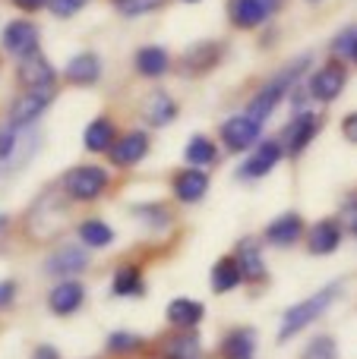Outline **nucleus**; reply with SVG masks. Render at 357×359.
<instances>
[{"instance_id":"f257e3e1","label":"nucleus","mask_w":357,"mask_h":359,"mask_svg":"<svg viewBox=\"0 0 357 359\" xmlns=\"http://www.w3.org/2000/svg\"><path fill=\"white\" fill-rule=\"evenodd\" d=\"M307 63H310V57L304 54V57H297L294 63H288L278 76H272V79L257 92V98L247 104V114H250L253 120H259V123H266V120L272 117V111L278 107V101H282L285 95L294 88V82L301 79V73L307 69Z\"/></svg>"},{"instance_id":"f03ea898","label":"nucleus","mask_w":357,"mask_h":359,"mask_svg":"<svg viewBox=\"0 0 357 359\" xmlns=\"http://www.w3.org/2000/svg\"><path fill=\"white\" fill-rule=\"evenodd\" d=\"M339 293H342V284L335 280V284L323 287L320 293H313L310 299H304V303L291 306V309L285 312V318H282V328H278V344L291 341V337L301 334L304 328H310V325H313L316 318H320L323 312H326L329 306L335 303V299H339Z\"/></svg>"},{"instance_id":"7ed1b4c3","label":"nucleus","mask_w":357,"mask_h":359,"mask_svg":"<svg viewBox=\"0 0 357 359\" xmlns=\"http://www.w3.org/2000/svg\"><path fill=\"white\" fill-rule=\"evenodd\" d=\"M67 221V205L57 198V192H44L41 198H38L35 205H32V211H29V233L35 236H54L57 230H60V224Z\"/></svg>"},{"instance_id":"20e7f679","label":"nucleus","mask_w":357,"mask_h":359,"mask_svg":"<svg viewBox=\"0 0 357 359\" xmlns=\"http://www.w3.org/2000/svg\"><path fill=\"white\" fill-rule=\"evenodd\" d=\"M105 186H108V174L101 168H95V164H79V168H73L63 177V189L73 198H82V202L101 196Z\"/></svg>"},{"instance_id":"39448f33","label":"nucleus","mask_w":357,"mask_h":359,"mask_svg":"<svg viewBox=\"0 0 357 359\" xmlns=\"http://www.w3.org/2000/svg\"><path fill=\"white\" fill-rule=\"evenodd\" d=\"M259 130H263V123L253 120L250 114L244 111V114H238V117L221 123V142H225L231 151H247L253 142H259Z\"/></svg>"},{"instance_id":"423d86ee","label":"nucleus","mask_w":357,"mask_h":359,"mask_svg":"<svg viewBox=\"0 0 357 359\" xmlns=\"http://www.w3.org/2000/svg\"><path fill=\"white\" fill-rule=\"evenodd\" d=\"M51 98H54L51 88H29L25 95H19L10 107V126H32L51 104Z\"/></svg>"},{"instance_id":"0eeeda50","label":"nucleus","mask_w":357,"mask_h":359,"mask_svg":"<svg viewBox=\"0 0 357 359\" xmlns=\"http://www.w3.org/2000/svg\"><path fill=\"white\" fill-rule=\"evenodd\" d=\"M345 79H348L345 67L339 60H332L310 76V95L316 101H335L342 95V88H345Z\"/></svg>"},{"instance_id":"6e6552de","label":"nucleus","mask_w":357,"mask_h":359,"mask_svg":"<svg viewBox=\"0 0 357 359\" xmlns=\"http://www.w3.org/2000/svg\"><path fill=\"white\" fill-rule=\"evenodd\" d=\"M4 48L16 57H29L38 50V29L25 19H16L4 29Z\"/></svg>"},{"instance_id":"1a4fd4ad","label":"nucleus","mask_w":357,"mask_h":359,"mask_svg":"<svg viewBox=\"0 0 357 359\" xmlns=\"http://www.w3.org/2000/svg\"><path fill=\"white\" fill-rule=\"evenodd\" d=\"M19 82L25 88H51L54 86V67L38 50L29 57H19Z\"/></svg>"},{"instance_id":"9d476101","label":"nucleus","mask_w":357,"mask_h":359,"mask_svg":"<svg viewBox=\"0 0 357 359\" xmlns=\"http://www.w3.org/2000/svg\"><path fill=\"white\" fill-rule=\"evenodd\" d=\"M316 130H320V117L316 114H297L288 123V130H285V145H288L291 155H301L316 139Z\"/></svg>"},{"instance_id":"9b49d317","label":"nucleus","mask_w":357,"mask_h":359,"mask_svg":"<svg viewBox=\"0 0 357 359\" xmlns=\"http://www.w3.org/2000/svg\"><path fill=\"white\" fill-rule=\"evenodd\" d=\"M269 13L272 6L266 0H228V16L238 29H257Z\"/></svg>"},{"instance_id":"f8f14e48","label":"nucleus","mask_w":357,"mask_h":359,"mask_svg":"<svg viewBox=\"0 0 357 359\" xmlns=\"http://www.w3.org/2000/svg\"><path fill=\"white\" fill-rule=\"evenodd\" d=\"M301 236H304V221H301V215H294V211L278 215L275 221L266 227V240H269L272 246H291V243H297Z\"/></svg>"},{"instance_id":"ddd939ff","label":"nucleus","mask_w":357,"mask_h":359,"mask_svg":"<svg viewBox=\"0 0 357 359\" xmlns=\"http://www.w3.org/2000/svg\"><path fill=\"white\" fill-rule=\"evenodd\" d=\"M278 161H282V145H278L275 139H269V142H263L257 151H253V158H247V164L240 168V174L250 177V180H259V177L269 174Z\"/></svg>"},{"instance_id":"4468645a","label":"nucleus","mask_w":357,"mask_h":359,"mask_svg":"<svg viewBox=\"0 0 357 359\" xmlns=\"http://www.w3.org/2000/svg\"><path fill=\"white\" fill-rule=\"evenodd\" d=\"M145 151H149V136H145V133H126L124 139H117V142L111 145V161L120 164V168H130Z\"/></svg>"},{"instance_id":"2eb2a0df","label":"nucleus","mask_w":357,"mask_h":359,"mask_svg":"<svg viewBox=\"0 0 357 359\" xmlns=\"http://www.w3.org/2000/svg\"><path fill=\"white\" fill-rule=\"evenodd\" d=\"M82 297H86V293H82L79 280H60V284L51 290L48 306L54 316H70V312H76L82 306Z\"/></svg>"},{"instance_id":"dca6fc26","label":"nucleus","mask_w":357,"mask_h":359,"mask_svg":"<svg viewBox=\"0 0 357 359\" xmlns=\"http://www.w3.org/2000/svg\"><path fill=\"white\" fill-rule=\"evenodd\" d=\"M89 268V255L82 252L79 246H63L57 249L54 255L48 259V271L51 274H76V271H86Z\"/></svg>"},{"instance_id":"f3484780","label":"nucleus","mask_w":357,"mask_h":359,"mask_svg":"<svg viewBox=\"0 0 357 359\" xmlns=\"http://www.w3.org/2000/svg\"><path fill=\"white\" fill-rule=\"evenodd\" d=\"M206 189H209V177L196 168L174 177V196L181 198V202H200V198L206 196Z\"/></svg>"},{"instance_id":"a211bd4d","label":"nucleus","mask_w":357,"mask_h":359,"mask_svg":"<svg viewBox=\"0 0 357 359\" xmlns=\"http://www.w3.org/2000/svg\"><path fill=\"white\" fill-rule=\"evenodd\" d=\"M342 243V224L339 221H320L310 230V252L313 255H329L335 252Z\"/></svg>"},{"instance_id":"6ab92c4d","label":"nucleus","mask_w":357,"mask_h":359,"mask_svg":"<svg viewBox=\"0 0 357 359\" xmlns=\"http://www.w3.org/2000/svg\"><path fill=\"white\" fill-rule=\"evenodd\" d=\"M143 114H145V120H149L152 126H164V123H171V120L177 117V104H174L171 95L152 92L149 98H145V104H143Z\"/></svg>"},{"instance_id":"aec40b11","label":"nucleus","mask_w":357,"mask_h":359,"mask_svg":"<svg viewBox=\"0 0 357 359\" xmlns=\"http://www.w3.org/2000/svg\"><path fill=\"white\" fill-rule=\"evenodd\" d=\"M219 63V44L215 41H200L183 54V69L187 73H206Z\"/></svg>"},{"instance_id":"412c9836","label":"nucleus","mask_w":357,"mask_h":359,"mask_svg":"<svg viewBox=\"0 0 357 359\" xmlns=\"http://www.w3.org/2000/svg\"><path fill=\"white\" fill-rule=\"evenodd\" d=\"M253 350H257V334L250 328H238L225 337L221 344V356L225 359H253Z\"/></svg>"},{"instance_id":"4be33fe9","label":"nucleus","mask_w":357,"mask_h":359,"mask_svg":"<svg viewBox=\"0 0 357 359\" xmlns=\"http://www.w3.org/2000/svg\"><path fill=\"white\" fill-rule=\"evenodd\" d=\"M101 76V60L95 54H76L73 60L67 63V79L76 82V86H89Z\"/></svg>"},{"instance_id":"5701e85b","label":"nucleus","mask_w":357,"mask_h":359,"mask_svg":"<svg viewBox=\"0 0 357 359\" xmlns=\"http://www.w3.org/2000/svg\"><path fill=\"white\" fill-rule=\"evenodd\" d=\"M240 280H244V271H240L238 259H231V255H225V259H221L219 265L212 268V290H215V293L234 290Z\"/></svg>"},{"instance_id":"b1692460","label":"nucleus","mask_w":357,"mask_h":359,"mask_svg":"<svg viewBox=\"0 0 357 359\" xmlns=\"http://www.w3.org/2000/svg\"><path fill=\"white\" fill-rule=\"evenodd\" d=\"M238 265H240V271H244L247 280H263L266 278V262H263V255H259V246L253 240L240 243Z\"/></svg>"},{"instance_id":"393cba45","label":"nucleus","mask_w":357,"mask_h":359,"mask_svg":"<svg viewBox=\"0 0 357 359\" xmlns=\"http://www.w3.org/2000/svg\"><path fill=\"white\" fill-rule=\"evenodd\" d=\"M168 318L177 328H193L202 318V303L200 299H171L168 306Z\"/></svg>"},{"instance_id":"a878e982","label":"nucleus","mask_w":357,"mask_h":359,"mask_svg":"<svg viewBox=\"0 0 357 359\" xmlns=\"http://www.w3.org/2000/svg\"><path fill=\"white\" fill-rule=\"evenodd\" d=\"M82 142H86L89 151H108L114 145V126H111V120H105V117L92 120V123L86 126V136H82Z\"/></svg>"},{"instance_id":"bb28decb","label":"nucleus","mask_w":357,"mask_h":359,"mask_svg":"<svg viewBox=\"0 0 357 359\" xmlns=\"http://www.w3.org/2000/svg\"><path fill=\"white\" fill-rule=\"evenodd\" d=\"M183 158H187L190 168H202V164H215L219 161V149L215 142H209L206 136H193L183 149Z\"/></svg>"},{"instance_id":"cd10ccee","label":"nucleus","mask_w":357,"mask_h":359,"mask_svg":"<svg viewBox=\"0 0 357 359\" xmlns=\"http://www.w3.org/2000/svg\"><path fill=\"white\" fill-rule=\"evenodd\" d=\"M136 69L143 76H162L168 69V54L164 48H143L136 50Z\"/></svg>"},{"instance_id":"c85d7f7f","label":"nucleus","mask_w":357,"mask_h":359,"mask_svg":"<svg viewBox=\"0 0 357 359\" xmlns=\"http://www.w3.org/2000/svg\"><path fill=\"white\" fill-rule=\"evenodd\" d=\"M164 356L168 359H200V337H196L193 331L171 337L168 347H164Z\"/></svg>"},{"instance_id":"c756f323","label":"nucleus","mask_w":357,"mask_h":359,"mask_svg":"<svg viewBox=\"0 0 357 359\" xmlns=\"http://www.w3.org/2000/svg\"><path fill=\"white\" fill-rule=\"evenodd\" d=\"M35 145H38V136H35V133H32V130H22V133L16 136V145H13V155L6 158L4 164H6V168H22V164L32 158Z\"/></svg>"},{"instance_id":"7c9ffc66","label":"nucleus","mask_w":357,"mask_h":359,"mask_svg":"<svg viewBox=\"0 0 357 359\" xmlns=\"http://www.w3.org/2000/svg\"><path fill=\"white\" fill-rule=\"evenodd\" d=\"M79 236L86 246H108L114 240V230L101 221H82L79 224Z\"/></svg>"},{"instance_id":"2f4dec72","label":"nucleus","mask_w":357,"mask_h":359,"mask_svg":"<svg viewBox=\"0 0 357 359\" xmlns=\"http://www.w3.org/2000/svg\"><path fill=\"white\" fill-rule=\"evenodd\" d=\"M114 293L117 297H133V293H143V278H139L136 268H120L117 278H114Z\"/></svg>"},{"instance_id":"473e14b6","label":"nucleus","mask_w":357,"mask_h":359,"mask_svg":"<svg viewBox=\"0 0 357 359\" xmlns=\"http://www.w3.org/2000/svg\"><path fill=\"white\" fill-rule=\"evenodd\" d=\"M143 347V337L130 334V331H114L111 337H108V350L111 353H133V350Z\"/></svg>"},{"instance_id":"72a5a7b5","label":"nucleus","mask_w":357,"mask_h":359,"mask_svg":"<svg viewBox=\"0 0 357 359\" xmlns=\"http://www.w3.org/2000/svg\"><path fill=\"white\" fill-rule=\"evenodd\" d=\"M304 359H339V350H335V341L326 334L313 337L307 347V353H304Z\"/></svg>"},{"instance_id":"f704fd0d","label":"nucleus","mask_w":357,"mask_h":359,"mask_svg":"<svg viewBox=\"0 0 357 359\" xmlns=\"http://www.w3.org/2000/svg\"><path fill=\"white\" fill-rule=\"evenodd\" d=\"M332 54L335 57H348L357 63V29H345L339 38L332 41Z\"/></svg>"},{"instance_id":"c9c22d12","label":"nucleus","mask_w":357,"mask_h":359,"mask_svg":"<svg viewBox=\"0 0 357 359\" xmlns=\"http://www.w3.org/2000/svg\"><path fill=\"white\" fill-rule=\"evenodd\" d=\"M133 215H136V217H145L152 227H164V224L171 221V215L162 208V205H136V208H133Z\"/></svg>"},{"instance_id":"e433bc0d","label":"nucleus","mask_w":357,"mask_h":359,"mask_svg":"<svg viewBox=\"0 0 357 359\" xmlns=\"http://www.w3.org/2000/svg\"><path fill=\"white\" fill-rule=\"evenodd\" d=\"M48 6H51V13H54V16L67 19V16H76V13L86 6V0H48Z\"/></svg>"},{"instance_id":"4c0bfd02","label":"nucleus","mask_w":357,"mask_h":359,"mask_svg":"<svg viewBox=\"0 0 357 359\" xmlns=\"http://www.w3.org/2000/svg\"><path fill=\"white\" fill-rule=\"evenodd\" d=\"M155 6H162V0H124L120 13H124V16H139V13L155 10Z\"/></svg>"},{"instance_id":"58836bf2","label":"nucleus","mask_w":357,"mask_h":359,"mask_svg":"<svg viewBox=\"0 0 357 359\" xmlns=\"http://www.w3.org/2000/svg\"><path fill=\"white\" fill-rule=\"evenodd\" d=\"M16 126H10V130H0V161H6V158L13 155V145H16Z\"/></svg>"},{"instance_id":"ea45409f","label":"nucleus","mask_w":357,"mask_h":359,"mask_svg":"<svg viewBox=\"0 0 357 359\" xmlns=\"http://www.w3.org/2000/svg\"><path fill=\"white\" fill-rule=\"evenodd\" d=\"M342 133H345L348 142H354V145H357V111H354V114H348V117L342 120Z\"/></svg>"},{"instance_id":"a19ab883","label":"nucleus","mask_w":357,"mask_h":359,"mask_svg":"<svg viewBox=\"0 0 357 359\" xmlns=\"http://www.w3.org/2000/svg\"><path fill=\"white\" fill-rule=\"evenodd\" d=\"M13 297H16V284L13 280H0V309H6L13 303Z\"/></svg>"},{"instance_id":"79ce46f5","label":"nucleus","mask_w":357,"mask_h":359,"mask_svg":"<svg viewBox=\"0 0 357 359\" xmlns=\"http://www.w3.org/2000/svg\"><path fill=\"white\" fill-rule=\"evenodd\" d=\"M35 359H57V350L54 347H38L35 350Z\"/></svg>"},{"instance_id":"37998d69","label":"nucleus","mask_w":357,"mask_h":359,"mask_svg":"<svg viewBox=\"0 0 357 359\" xmlns=\"http://www.w3.org/2000/svg\"><path fill=\"white\" fill-rule=\"evenodd\" d=\"M16 6H22V10H38V6L44 4V0H13Z\"/></svg>"},{"instance_id":"c03bdc74","label":"nucleus","mask_w":357,"mask_h":359,"mask_svg":"<svg viewBox=\"0 0 357 359\" xmlns=\"http://www.w3.org/2000/svg\"><path fill=\"white\" fill-rule=\"evenodd\" d=\"M6 230H10V221H6V217L0 215V243L6 240Z\"/></svg>"},{"instance_id":"a18cd8bd","label":"nucleus","mask_w":357,"mask_h":359,"mask_svg":"<svg viewBox=\"0 0 357 359\" xmlns=\"http://www.w3.org/2000/svg\"><path fill=\"white\" fill-rule=\"evenodd\" d=\"M187 4H196V0H187Z\"/></svg>"},{"instance_id":"49530a36","label":"nucleus","mask_w":357,"mask_h":359,"mask_svg":"<svg viewBox=\"0 0 357 359\" xmlns=\"http://www.w3.org/2000/svg\"><path fill=\"white\" fill-rule=\"evenodd\" d=\"M117 4H124V0H117Z\"/></svg>"},{"instance_id":"de8ad7c7","label":"nucleus","mask_w":357,"mask_h":359,"mask_svg":"<svg viewBox=\"0 0 357 359\" xmlns=\"http://www.w3.org/2000/svg\"><path fill=\"white\" fill-rule=\"evenodd\" d=\"M313 4H316V0H313Z\"/></svg>"}]
</instances>
